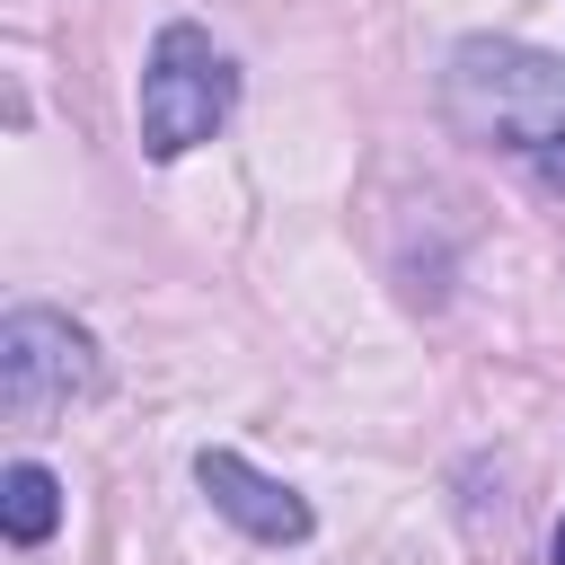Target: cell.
Segmentation results:
<instances>
[{"label": "cell", "mask_w": 565, "mask_h": 565, "mask_svg": "<svg viewBox=\"0 0 565 565\" xmlns=\"http://www.w3.org/2000/svg\"><path fill=\"white\" fill-rule=\"evenodd\" d=\"M441 106L486 150H556L565 141V62L512 35H468L441 71Z\"/></svg>", "instance_id": "6da1fadb"}, {"label": "cell", "mask_w": 565, "mask_h": 565, "mask_svg": "<svg viewBox=\"0 0 565 565\" xmlns=\"http://www.w3.org/2000/svg\"><path fill=\"white\" fill-rule=\"evenodd\" d=\"M230 97H238V71L230 53L203 35V26H159L150 44V71H141V150L150 159H185L194 141H212L230 124Z\"/></svg>", "instance_id": "7a4b0ae2"}, {"label": "cell", "mask_w": 565, "mask_h": 565, "mask_svg": "<svg viewBox=\"0 0 565 565\" xmlns=\"http://www.w3.org/2000/svg\"><path fill=\"white\" fill-rule=\"evenodd\" d=\"M97 380H106L97 371V344L62 309H9L0 318V406L18 424H44L71 397H97Z\"/></svg>", "instance_id": "3957f363"}, {"label": "cell", "mask_w": 565, "mask_h": 565, "mask_svg": "<svg viewBox=\"0 0 565 565\" xmlns=\"http://www.w3.org/2000/svg\"><path fill=\"white\" fill-rule=\"evenodd\" d=\"M194 486L212 494V512H230L247 539H265V547H291V539H309V503L282 486V477H265V468H247L238 450H203L194 459Z\"/></svg>", "instance_id": "277c9868"}, {"label": "cell", "mask_w": 565, "mask_h": 565, "mask_svg": "<svg viewBox=\"0 0 565 565\" xmlns=\"http://www.w3.org/2000/svg\"><path fill=\"white\" fill-rule=\"evenodd\" d=\"M53 521H62V486H53V468L18 459V468L0 477V530H9L18 547H44V539H53Z\"/></svg>", "instance_id": "5b68a950"}, {"label": "cell", "mask_w": 565, "mask_h": 565, "mask_svg": "<svg viewBox=\"0 0 565 565\" xmlns=\"http://www.w3.org/2000/svg\"><path fill=\"white\" fill-rule=\"evenodd\" d=\"M539 177H547V185H565V141H556V150H539Z\"/></svg>", "instance_id": "8992f818"}, {"label": "cell", "mask_w": 565, "mask_h": 565, "mask_svg": "<svg viewBox=\"0 0 565 565\" xmlns=\"http://www.w3.org/2000/svg\"><path fill=\"white\" fill-rule=\"evenodd\" d=\"M547 556H556V565H565V521H556V547H547Z\"/></svg>", "instance_id": "52a82bcc"}]
</instances>
